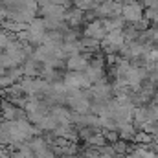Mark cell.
I'll return each mask as SVG.
<instances>
[{
	"instance_id": "7a4b0ae2",
	"label": "cell",
	"mask_w": 158,
	"mask_h": 158,
	"mask_svg": "<svg viewBox=\"0 0 158 158\" xmlns=\"http://www.w3.org/2000/svg\"><path fill=\"white\" fill-rule=\"evenodd\" d=\"M68 66H70V70H74V72H81V70L86 68V61H85L83 57H79V55H72L70 61H68Z\"/></svg>"
},
{
	"instance_id": "277c9868",
	"label": "cell",
	"mask_w": 158,
	"mask_h": 158,
	"mask_svg": "<svg viewBox=\"0 0 158 158\" xmlns=\"http://www.w3.org/2000/svg\"><path fill=\"white\" fill-rule=\"evenodd\" d=\"M134 140H136V142H140V143H147V142H151V136H149L147 132H140V134H136V136H134Z\"/></svg>"
},
{
	"instance_id": "52a82bcc",
	"label": "cell",
	"mask_w": 158,
	"mask_h": 158,
	"mask_svg": "<svg viewBox=\"0 0 158 158\" xmlns=\"http://www.w3.org/2000/svg\"><path fill=\"white\" fill-rule=\"evenodd\" d=\"M156 143H158V136H156Z\"/></svg>"
},
{
	"instance_id": "3957f363",
	"label": "cell",
	"mask_w": 158,
	"mask_h": 158,
	"mask_svg": "<svg viewBox=\"0 0 158 158\" xmlns=\"http://www.w3.org/2000/svg\"><path fill=\"white\" fill-rule=\"evenodd\" d=\"M123 15H125L127 19H131V20H136V19L140 17V7H138L136 4H127L125 9H123Z\"/></svg>"
},
{
	"instance_id": "6da1fadb",
	"label": "cell",
	"mask_w": 158,
	"mask_h": 158,
	"mask_svg": "<svg viewBox=\"0 0 158 158\" xmlns=\"http://www.w3.org/2000/svg\"><path fill=\"white\" fill-rule=\"evenodd\" d=\"M66 86H74V88H79V86H86L90 85V81L86 76H83L81 72H74V74H68L66 79H64Z\"/></svg>"
},
{
	"instance_id": "8992f818",
	"label": "cell",
	"mask_w": 158,
	"mask_h": 158,
	"mask_svg": "<svg viewBox=\"0 0 158 158\" xmlns=\"http://www.w3.org/2000/svg\"><path fill=\"white\" fill-rule=\"evenodd\" d=\"M105 138H107L109 142H116V140H118V134L112 131V132H107V136H105Z\"/></svg>"
},
{
	"instance_id": "5b68a950",
	"label": "cell",
	"mask_w": 158,
	"mask_h": 158,
	"mask_svg": "<svg viewBox=\"0 0 158 158\" xmlns=\"http://www.w3.org/2000/svg\"><path fill=\"white\" fill-rule=\"evenodd\" d=\"M90 142H92V143H98V145H105V136H101V134L92 136V138H90Z\"/></svg>"
}]
</instances>
